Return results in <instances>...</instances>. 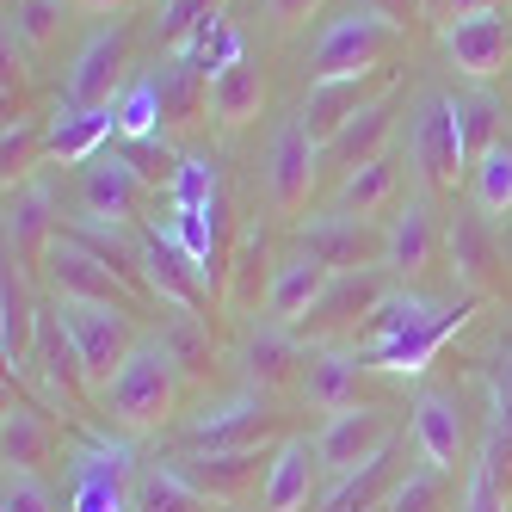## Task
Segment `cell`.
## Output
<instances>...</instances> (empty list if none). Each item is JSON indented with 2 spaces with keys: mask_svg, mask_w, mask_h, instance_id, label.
<instances>
[{
  "mask_svg": "<svg viewBox=\"0 0 512 512\" xmlns=\"http://www.w3.org/2000/svg\"><path fill=\"white\" fill-rule=\"evenodd\" d=\"M179 383H186V377L173 371L167 346H161V340H142V346L130 352L124 371L99 389V408L112 414V426H118L124 438H149V432H161V426L173 420Z\"/></svg>",
  "mask_w": 512,
  "mask_h": 512,
  "instance_id": "obj_1",
  "label": "cell"
},
{
  "mask_svg": "<svg viewBox=\"0 0 512 512\" xmlns=\"http://www.w3.org/2000/svg\"><path fill=\"white\" fill-rule=\"evenodd\" d=\"M408 44V25H395L371 7H358L346 19H334L309 50V81H346V75H377L395 62V50Z\"/></svg>",
  "mask_w": 512,
  "mask_h": 512,
  "instance_id": "obj_2",
  "label": "cell"
},
{
  "mask_svg": "<svg viewBox=\"0 0 512 512\" xmlns=\"http://www.w3.org/2000/svg\"><path fill=\"white\" fill-rule=\"evenodd\" d=\"M44 278H50V290L62 303H112V309H142V303H155L142 284H130L118 266H105L93 247H81L75 235H56L50 241V253H44Z\"/></svg>",
  "mask_w": 512,
  "mask_h": 512,
  "instance_id": "obj_3",
  "label": "cell"
},
{
  "mask_svg": "<svg viewBox=\"0 0 512 512\" xmlns=\"http://www.w3.org/2000/svg\"><path fill=\"white\" fill-rule=\"evenodd\" d=\"M136 451L130 445H112V432H93L87 451H75L68 463V512H136V475L130 469Z\"/></svg>",
  "mask_w": 512,
  "mask_h": 512,
  "instance_id": "obj_4",
  "label": "cell"
},
{
  "mask_svg": "<svg viewBox=\"0 0 512 512\" xmlns=\"http://www.w3.org/2000/svg\"><path fill=\"white\" fill-rule=\"evenodd\" d=\"M56 315H62L68 340H75V352H81V364H87V377H93L99 389L112 383L124 364H130V352L142 346L130 309H112V303H62Z\"/></svg>",
  "mask_w": 512,
  "mask_h": 512,
  "instance_id": "obj_5",
  "label": "cell"
},
{
  "mask_svg": "<svg viewBox=\"0 0 512 512\" xmlns=\"http://www.w3.org/2000/svg\"><path fill=\"white\" fill-rule=\"evenodd\" d=\"M284 438H290V426L272 401L241 395L229 408H204L179 432V451H266V445H284Z\"/></svg>",
  "mask_w": 512,
  "mask_h": 512,
  "instance_id": "obj_6",
  "label": "cell"
},
{
  "mask_svg": "<svg viewBox=\"0 0 512 512\" xmlns=\"http://www.w3.org/2000/svg\"><path fill=\"white\" fill-rule=\"evenodd\" d=\"M136 260H142V284H149V297H155L161 309L210 315V278H204V266H198L167 229L136 235Z\"/></svg>",
  "mask_w": 512,
  "mask_h": 512,
  "instance_id": "obj_7",
  "label": "cell"
},
{
  "mask_svg": "<svg viewBox=\"0 0 512 512\" xmlns=\"http://www.w3.org/2000/svg\"><path fill=\"white\" fill-rule=\"evenodd\" d=\"M395 272H383V266H371V272H334V284H327V297L303 315V327H297V334L303 340H358V327L364 321H371V309L389 297V284Z\"/></svg>",
  "mask_w": 512,
  "mask_h": 512,
  "instance_id": "obj_8",
  "label": "cell"
},
{
  "mask_svg": "<svg viewBox=\"0 0 512 512\" xmlns=\"http://www.w3.org/2000/svg\"><path fill=\"white\" fill-rule=\"evenodd\" d=\"M475 309H482V297H457L451 309L426 315L420 327H408V334H395V340L371 346L364 358H371V371H383V377H426V371H432V358H438V352H445V346L463 334Z\"/></svg>",
  "mask_w": 512,
  "mask_h": 512,
  "instance_id": "obj_9",
  "label": "cell"
},
{
  "mask_svg": "<svg viewBox=\"0 0 512 512\" xmlns=\"http://www.w3.org/2000/svg\"><path fill=\"white\" fill-rule=\"evenodd\" d=\"M272 457H278V445H266V451H173L167 463L186 475L198 494H210L216 506H241L253 488H266Z\"/></svg>",
  "mask_w": 512,
  "mask_h": 512,
  "instance_id": "obj_10",
  "label": "cell"
},
{
  "mask_svg": "<svg viewBox=\"0 0 512 512\" xmlns=\"http://www.w3.org/2000/svg\"><path fill=\"white\" fill-rule=\"evenodd\" d=\"M414 167H420V186L426 192H457V179L469 173V155H463V136H457V118H451V93H426L420 99V118H414Z\"/></svg>",
  "mask_w": 512,
  "mask_h": 512,
  "instance_id": "obj_11",
  "label": "cell"
},
{
  "mask_svg": "<svg viewBox=\"0 0 512 512\" xmlns=\"http://www.w3.org/2000/svg\"><path fill=\"white\" fill-rule=\"evenodd\" d=\"M389 87H401L395 68H377V75H346V81H309L297 124L315 136V149H327V142H334V136L364 112V105H377Z\"/></svg>",
  "mask_w": 512,
  "mask_h": 512,
  "instance_id": "obj_12",
  "label": "cell"
},
{
  "mask_svg": "<svg viewBox=\"0 0 512 512\" xmlns=\"http://www.w3.org/2000/svg\"><path fill=\"white\" fill-rule=\"evenodd\" d=\"M149 192H155V186L124 161V149L81 167V216H87V223L130 229L136 216H142V204H149Z\"/></svg>",
  "mask_w": 512,
  "mask_h": 512,
  "instance_id": "obj_13",
  "label": "cell"
},
{
  "mask_svg": "<svg viewBox=\"0 0 512 512\" xmlns=\"http://www.w3.org/2000/svg\"><path fill=\"white\" fill-rule=\"evenodd\" d=\"M124 68H130V25H105L99 38L75 56V68H68L62 99L68 105H87V112H112L118 93L130 87Z\"/></svg>",
  "mask_w": 512,
  "mask_h": 512,
  "instance_id": "obj_14",
  "label": "cell"
},
{
  "mask_svg": "<svg viewBox=\"0 0 512 512\" xmlns=\"http://www.w3.org/2000/svg\"><path fill=\"white\" fill-rule=\"evenodd\" d=\"M395 445V420L389 408L364 401V408H346V414H327V426L315 432V451H321V469L334 475H352L358 463H371Z\"/></svg>",
  "mask_w": 512,
  "mask_h": 512,
  "instance_id": "obj_15",
  "label": "cell"
},
{
  "mask_svg": "<svg viewBox=\"0 0 512 512\" xmlns=\"http://www.w3.org/2000/svg\"><path fill=\"white\" fill-rule=\"evenodd\" d=\"M266 179H272V210L297 223L303 204H309V192H315V179H321V149H315V136L297 118L278 130L272 161H266Z\"/></svg>",
  "mask_w": 512,
  "mask_h": 512,
  "instance_id": "obj_16",
  "label": "cell"
},
{
  "mask_svg": "<svg viewBox=\"0 0 512 512\" xmlns=\"http://www.w3.org/2000/svg\"><path fill=\"white\" fill-rule=\"evenodd\" d=\"M445 56H451L457 75H469V81L506 75V56H512V25H506V13L488 7V13H469V19L445 25Z\"/></svg>",
  "mask_w": 512,
  "mask_h": 512,
  "instance_id": "obj_17",
  "label": "cell"
},
{
  "mask_svg": "<svg viewBox=\"0 0 512 512\" xmlns=\"http://www.w3.org/2000/svg\"><path fill=\"white\" fill-rule=\"evenodd\" d=\"M297 241L327 272H371V266H383V235H371L358 216H315V223L297 229Z\"/></svg>",
  "mask_w": 512,
  "mask_h": 512,
  "instance_id": "obj_18",
  "label": "cell"
},
{
  "mask_svg": "<svg viewBox=\"0 0 512 512\" xmlns=\"http://www.w3.org/2000/svg\"><path fill=\"white\" fill-rule=\"evenodd\" d=\"M408 426H414V445L426 457V469H457L463 463V401L451 389H420L414 408H408Z\"/></svg>",
  "mask_w": 512,
  "mask_h": 512,
  "instance_id": "obj_19",
  "label": "cell"
},
{
  "mask_svg": "<svg viewBox=\"0 0 512 512\" xmlns=\"http://www.w3.org/2000/svg\"><path fill=\"white\" fill-rule=\"evenodd\" d=\"M50 241H56V198L25 179V186L7 192V253H13V266L19 272H31V266L44 272Z\"/></svg>",
  "mask_w": 512,
  "mask_h": 512,
  "instance_id": "obj_20",
  "label": "cell"
},
{
  "mask_svg": "<svg viewBox=\"0 0 512 512\" xmlns=\"http://www.w3.org/2000/svg\"><path fill=\"white\" fill-rule=\"evenodd\" d=\"M118 136V118L112 112H87V105H56V118L44 124V161H62V167H87L105 155V142Z\"/></svg>",
  "mask_w": 512,
  "mask_h": 512,
  "instance_id": "obj_21",
  "label": "cell"
},
{
  "mask_svg": "<svg viewBox=\"0 0 512 512\" xmlns=\"http://www.w3.org/2000/svg\"><path fill=\"white\" fill-rule=\"evenodd\" d=\"M364 377H371V358L364 352H315L297 383L309 395V408L346 414V408H364Z\"/></svg>",
  "mask_w": 512,
  "mask_h": 512,
  "instance_id": "obj_22",
  "label": "cell"
},
{
  "mask_svg": "<svg viewBox=\"0 0 512 512\" xmlns=\"http://www.w3.org/2000/svg\"><path fill=\"white\" fill-rule=\"evenodd\" d=\"M327 284H334V272H327L321 260H309V253H290V260H278L272 266V290H266V315L278 321V327H290L297 334L303 327V315L327 297Z\"/></svg>",
  "mask_w": 512,
  "mask_h": 512,
  "instance_id": "obj_23",
  "label": "cell"
},
{
  "mask_svg": "<svg viewBox=\"0 0 512 512\" xmlns=\"http://www.w3.org/2000/svg\"><path fill=\"white\" fill-rule=\"evenodd\" d=\"M31 364H38V377H44V389H50L56 401H68L75 414H87V389H93V377H87V364H81L75 340H68L62 315H44V327H38V352H31Z\"/></svg>",
  "mask_w": 512,
  "mask_h": 512,
  "instance_id": "obj_24",
  "label": "cell"
},
{
  "mask_svg": "<svg viewBox=\"0 0 512 512\" xmlns=\"http://www.w3.org/2000/svg\"><path fill=\"white\" fill-rule=\"evenodd\" d=\"M395 112H401V87H389L377 105H364V112H358V118L321 149V167H334V173L346 179L352 167L377 161V155H383V142H389V130H395Z\"/></svg>",
  "mask_w": 512,
  "mask_h": 512,
  "instance_id": "obj_25",
  "label": "cell"
},
{
  "mask_svg": "<svg viewBox=\"0 0 512 512\" xmlns=\"http://www.w3.org/2000/svg\"><path fill=\"white\" fill-rule=\"evenodd\" d=\"M38 303H31V284L19 266H7V278H0V364H7V377L31 371V352H38Z\"/></svg>",
  "mask_w": 512,
  "mask_h": 512,
  "instance_id": "obj_26",
  "label": "cell"
},
{
  "mask_svg": "<svg viewBox=\"0 0 512 512\" xmlns=\"http://www.w3.org/2000/svg\"><path fill=\"white\" fill-rule=\"evenodd\" d=\"M438 253V216H432V198H408V210L389 223L383 235V272L395 278H420Z\"/></svg>",
  "mask_w": 512,
  "mask_h": 512,
  "instance_id": "obj_27",
  "label": "cell"
},
{
  "mask_svg": "<svg viewBox=\"0 0 512 512\" xmlns=\"http://www.w3.org/2000/svg\"><path fill=\"white\" fill-rule=\"evenodd\" d=\"M315 469H321V451L309 438L290 432L278 457H272V475L260 488V512H309V494H315Z\"/></svg>",
  "mask_w": 512,
  "mask_h": 512,
  "instance_id": "obj_28",
  "label": "cell"
},
{
  "mask_svg": "<svg viewBox=\"0 0 512 512\" xmlns=\"http://www.w3.org/2000/svg\"><path fill=\"white\" fill-rule=\"evenodd\" d=\"M395 482H401V457L389 445L383 457H371V463H358L352 475H340V482L321 494V512H383Z\"/></svg>",
  "mask_w": 512,
  "mask_h": 512,
  "instance_id": "obj_29",
  "label": "cell"
},
{
  "mask_svg": "<svg viewBox=\"0 0 512 512\" xmlns=\"http://www.w3.org/2000/svg\"><path fill=\"white\" fill-rule=\"evenodd\" d=\"M56 451V426L44 420V408H31V401H7V420H0V457H7V469H25L38 475Z\"/></svg>",
  "mask_w": 512,
  "mask_h": 512,
  "instance_id": "obj_30",
  "label": "cell"
},
{
  "mask_svg": "<svg viewBox=\"0 0 512 512\" xmlns=\"http://www.w3.org/2000/svg\"><path fill=\"white\" fill-rule=\"evenodd\" d=\"M241 364H247V377L260 383V389H284L290 377H303L297 364H309V358H303V346H297V334H290V327L266 321V327H253V334H247Z\"/></svg>",
  "mask_w": 512,
  "mask_h": 512,
  "instance_id": "obj_31",
  "label": "cell"
},
{
  "mask_svg": "<svg viewBox=\"0 0 512 512\" xmlns=\"http://www.w3.org/2000/svg\"><path fill=\"white\" fill-rule=\"evenodd\" d=\"M260 112H266V75L241 56L235 68H223V75L210 81V118L229 124V130H241V124H253Z\"/></svg>",
  "mask_w": 512,
  "mask_h": 512,
  "instance_id": "obj_32",
  "label": "cell"
},
{
  "mask_svg": "<svg viewBox=\"0 0 512 512\" xmlns=\"http://www.w3.org/2000/svg\"><path fill=\"white\" fill-rule=\"evenodd\" d=\"M161 346H167L173 371L186 377V383H204V377L216 371V346H210V315H179V309H173V321H161Z\"/></svg>",
  "mask_w": 512,
  "mask_h": 512,
  "instance_id": "obj_33",
  "label": "cell"
},
{
  "mask_svg": "<svg viewBox=\"0 0 512 512\" xmlns=\"http://www.w3.org/2000/svg\"><path fill=\"white\" fill-rule=\"evenodd\" d=\"M136 512H229V506H216L210 494H198L173 463H149L136 475Z\"/></svg>",
  "mask_w": 512,
  "mask_h": 512,
  "instance_id": "obj_34",
  "label": "cell"
},
{
  "mask_svg": "<svg viewBox=\"0 0 512 512\" xmlns=\"http://www.w3.org/2000/svg\"><path fill=\"white\" fill-rule=\"evenodd\" d=\"M469 198H475V216H488V223H506L512 216V136H500L469 167Z\"/></svg>",
  "mask_w": 512,
  "mask_h": 512,
  "instance_id": "obj_35",
  "label": "cell"
},
{
  "mask_svg": "<svg viewBox=\"0 0 512 512\" xmlns=\"http://www.w3.org/2000/svg\"><path fill=\"white\" fill-rule=\"evenodd\" d=\"M451 272L463 284V297H482V284L494 272V241H488V216H457L451 223Z\"/></svg>",
  "mask_w": 512,
  "mask_h": 512,
  "instance_id": "obj_36",
  "label": "cell"
},
{
  "mask_svg": "<svg viewBox=\"0 0 512 512\" xmlns=\"http://www.w3.org/2000/svg\"><path fill=\"white\" fill-rule=\"evenodd\" d=\"M426 315H438V303L420 297V290H408V284H395L389 297L371 309V321L358 327V352H371V346H383V340H395V334H408V327H420Z\"/></svg>",
  "mask_w": 512,
  "mask_h": 512,
  "instance_id": "obj_37",
  "label": "cell"
},
{
  "mask_svg": "<svg viewBox=\"0 0 512 512\" xmlns=\"http://www.w3.org/2000/svg\"><path fill=\"white\" fill-rule=\"evenodd\" d=\"M266 260H272L266 229H247V235H241V253H235V266H229V278H223L229 309H260V303H266V290H272Z\"/></svg>",
  "mask_w": 512,
  "mask_h": 512,
  "instance_id": "obj_38",
  "label": "cell"
},
{
  "mask_svg": "<svg viewBox=\"0 0 512 512\" xmlns=\"http://www.w3.org/2000/svg\"><path fill=\"white\" fill-rule=\"evenodd\" d=\"M395 198V161L389 155H377V161H364V167H352L346 179H340V192H334V216H377L383 204Z\"/></svg>",
  "mask_w": 512,
  "mask_h": 512,
  "instance_id": "obj_39",
  "label": "cell"
},
{
  "mask_svg": "<svg viewBox=\"0 0 512 512\" xmlns=\"http://www.w3.org/2000/svg\"><path fill=\"white\" fill-rule=\"evenodd\" d=\"M451 118H457V136H463L469 167L506 136V112H500V99H494V93H451Z\"/></svg>",
  "mask_w": 512,
  "mask_h": 512,
  "instance_id": "obj_40",
  "label": "cell"
},
{
  "mask_svg": "<svg viewBox=\"0 0 512 512\" xmlns=\"http://www.w3.org/2000/svg\"><path fill=\"white\" fill-rule=\"evenodd\" d=\"M161 105H167V124H198L204 112H210V75L198 62H186V56H173L167 68H161Z\"/></svg>",
  "mask_w": 512,
  "mask_h": 512,
  "instance_id": "obj_41",
  "label": "cell"
},
{
  "mask_svg": "<svg viewBox=\"0 0 512 512\" xmlns=\"http://www.w3.org/2000/svg\"><path fill=\"white\" fill-rule=\"evenodd\" d=\"M112 118H118V136L124 142H155L167 130V105H161V81H130L112 105Z\"/></svg>",
  "mask_w": 512,
  "mask_h": 512,
  "instance_id": "obj_42",
  "label": "cell"
},
{
  "mask_svg": "<svg viewBox=\"0 0 512 512\" xmlns=\"http://www.w3.org/2000/svg\"><path fill=\"white\" fill-rule=\"evenodd\" d=\"M38 161H44V124L25 118V112L7 118V136H0V179H7V192L25 186L38 173Z\"/></svg>",
  "mask_w": 512,
  "mask_h": 512,
  "instance_id": "obj_43",
  "label": "cell"
},
{
  "mask_svg": "<svg viewBox=\"0 0 512 512\" xmlns=\"http://www.w3.org/2000/svg\"><path fill=\"white\" fill-rule=\"evenodd\" d=\"M62 13H68V0H13V13H7V44H13V50L50 44L56 31H62Z\"/></svg>",
  "mask_w": 512,
  "mask_h": 512,
  "instance_id": "obj_44",
  "label": "cell"
},
{
  "mask_svg": "<svg viewBox=\"0 0 512 512\" xmlns=\"http://www.w3.org/2000/svg\"><path fill=\"white\" fill-rule=\"evenodd\" d=\"M210 13H223V0H155V38H161V50L173 56Z\"/></svg>",
  "mask_w": 512,
  "mask_h": 512,
  "instance_id": "obj_45",
  "label": "cell"
},
{
  "mask_svg": "<svg viewBox=\"0 0 512 512\" xmlns=\"http://www.w3.org/2000/svg\"><path fill=\"white\" fill-rule=\"evenodd\" d=\"M445 494H451V475L445 469H414V475H401L395 494L383 512H445Z\"/></svg>",
  "mask_w": 512,
  "mask_h": 512,
  "instance_id": "obj_46",
  "label": "cell"
},
{
  "mask_svg": "<svg viewBox=\"0 0 512 512\" xmlns=\"http://www.w3.org/2000/svg\"><path fill=\"white\" fill-rule=\"evenodd\" d=\"M216 192H223V179H216V167L210 161H179V173H173V186H167V204L173 210H198V204H210Z\"/></svg>",
  "mask_w": 512,
  "mask_h": 512,
  "instance_id": "obj_47",
  "label": "cell"
},
{
  "mask_svg": "<svg viewBox=\"0 0 512 512\" xmlns=\"http://www.w3.org/2000/svg\"><path fill=\"white\" fill-rule=\"evenodd\" d=\"M482 469L494 475V488L512 500V408L494 401V426H488V445H482Z\"/></svg>",
  "mask_w": 512,
  "mask_h": 512,
  "instance_id": "obj_48",
  "label": "cell"
},
{
  "mask_svg": "<svg viewBox=\"0 0 512 512\" xmlns=\"http://www.w3.org/2000/svg\"><path fill=\"white\" fill-rule=\"evenodd\" d=\"M0 512H56V500H50V488L38 482V475L7 469V494H0Z\"/></svg>",
  "mask_w": 512,
  "mask_h": 512,
  "instance_id": "obj_49",
  "label": "cell"
},
{
  "mask_svg": "<svg viewBox=\"0 0 512 512\" xmlns=\"http://www.w3.org/2000/svg\"><path fill=\"white\" fill-rule=\"evenodd\" d=\"M124 161L149 179V186H173V173H179V161L161 149V136H155V142H124Z\"/></svg>",
  "mask_w": 512,
  "mask_h": 512,
  "instance_id": "obj_50",
  "label": "cell"
},
{
  "mask_svg": "<svg viewBox=\"0 0 512 512\" xmlns=\"http://www.w3.org/2000/svg\"><path fill=\"white\" fill-rule=\"evenodd\" d=\"M463 512H512V500L494 488V475H488L482 463L469 469V494H463Z\"/></svg>",
  "mask_w": 512,
  "mask_h": 512,
  "instance_id": "obj_51",
  "label": "cell"
},
{
  "mask_svg": "<svg viewBox=\"0 0 512 512\" xmlns=\"http://www.w3.org/2000/svg\"><path fill=\"white\" fill-rule=\"evenodd\" d=\"M420 13L438 19V31H445V25H457V19H469V13H488V7H482V0H420Z\"/></svg>",
  "mask_w": 512,
  "mask_h": 512,
  "instance_id": "obj_52",
  "label": "cell"
},
{
  "mask_svg": "<svg viewBox=\"0 0 512 512\" xmlns=\"http://www.w3.org/2000/svg\"><path fill=\"white\" fill-rule=\"evenodd\" d=\"M266 13H272L278 25H303V19L321 13V0H266Z\"/></svg>",
  "mask_w": 512,
  "mask_h": 512,
  "instance_id": "obj_53",
  "label": "cell"
},
{
  "mask_svg": "<svg viewBox=\"0 0 512 512\" xmlns=\"http://www.w3.org/2000/svg\"><path fill=\"white\" fill-rule=\"evenodd\" d=\"M494 401H500V408H512V352L494 364Z\"/></svg>",
  "mask_w": 512,
  "mask_h": 512,
  "instance_id": "obj_54",
  "label": "cell"
},
{
  "mask_svg": "<svg viewBox=\"0 0 512 512\" xmlns=\"http://www.w3.org/2000/svg\"><path fill=\"white\" fill-rule=\"evenodd\" d=\"M371 13H383V19H395V25H408V7H420V0H364Z\"/></svg>",
  "mask_w": 512,
  "mask_h": 512,
  "instance_id": "obj_55",
  "label": "cell"
},
{
  "mask_svg": "<svg viewBox=\"0 0 512 512\" xmlns=\"http://www.w3.org/2000/svg\"><path fill=\"white\" fill-rule=\"evenodd\" d=\"M130 0H68V13H124Z\"/></svg>",
  "mask_w": 512,
  "mask_h": 512,
  "instance_id": "obj_56",
  "label": "cell"
},
{
  "mask_svg": "<svg viewBox=\"0 0 512 512\" xmlns=\"http://www.w3.org/2000/svg\"><path fill=\"white\" fill-rule=\"evenodd\" d=\"M500 260H506V266H512V229H506V241H500Z\"/></svg>",
  "mask_w": 512,
  "mask_h": 512,
  "instance_id": "obj_57",
  "label": "cell"
}]
</instances>
